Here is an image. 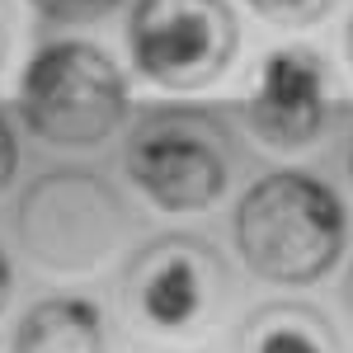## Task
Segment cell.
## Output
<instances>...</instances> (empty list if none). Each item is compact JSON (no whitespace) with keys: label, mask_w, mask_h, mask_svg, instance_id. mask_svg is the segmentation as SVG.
<instances>
[{"label":"cell","mask_w":353,"mask_h":353,"mask_svg":"<svg viewBox=\"0 0 353 353\" xmlns=\"http://www.w3.org/2000/svg\"><path fill=\"white\" fill-rule=\"evenodd\" d=\"M231 241L241 264L273 288H311L349 250V208L316 170H273L236 203Z\"/></svg>","instance_id":"1"},{"label":"cell","mask_w":353,"mask_h":353,"mask_svg":"<svg viewBox=\"0 0 353 353\" xmlns=\"http://www.w3.org/2000/svg\"><path fill=\"white\" fill-rule=\"evenodd\" d=\"M123 170L170 217L208 212L236 184V132L208 104H156L123 137Z\"/></svg>","instance_id":"2"},{"label":"cell","mask_w":353,"mask_h":353,"mask_svg":"<svg viewBox=\"0 0 353 353\" xmlns=\"http://www.w3.org/2000/svg\"><path fill=\"white\" fill-rule=\"evenodd\" d=\"M19 118L38 141L61 151H94L128 128L132 90L99 43L48 38L19 76Z\"/></svg>","instance_id":"3"},{"label":"cell","mask_w":353,"mask_h":353,"mask_svg":"<svg viewBox=\"0 0 353 353\" xmlns=\"http://www.w3.org/2000/svg\"><path fill=\"white\" fill-rule=\"evenodd\" d=\"M14 236L38 269L94 273L137 236V217L99 170L52 165L19 193Z\"/></svg>","instance_id":"4"},{"label":"cell","mask_w":353,"mask_h":353,"mask_svg":"<svg viewBox=\"0 0 353 353\" xmlns=\"http://www.w3.org/2000/svg\"><path fill=\"white\" fill-rule=\"evenodd\" d=\"M123 33L137 76L170 94L212 90L241 52L231 0H132Z\"/></svg>","instance_id":"5"},{"label":"cell","mask_w":353,"mask_h":353,"mask_svg":"<svg viewBox=\"0 0 353 353\" xmlns=\"http://www.w3.org/2000/svg\"><path fill=\"white\" fill-rule=\"evenodd\" d=\"M123 297L156 334H198L231 297V264L193 231H165L132 250L123 269Z\"/></svg>","instance_id":"6"},{"label":"cell","mask_w":353,"mask_h":353,"mask_svg":"<svg viewBox=\"0 0 353 353\" xmlns=\"http://www.w3.org/2000/svg\"><path fill=\"white\" fill-rule=\"evenodd\" d=\"M236 113L250 128V137L278 156L316 146L334 113V76H330L325 52L311 43L273 48L259 61V76L245 90Z\"/></svg>","instance_id":"7"},{"label":"cell","mask_w":353,"mask_h":353,"mask_svg":"<svg viewBox=\"0 0 353 353\" xmlns=\"http://www.w3.org/2000/svg\"><path fill=\"white\" fill-rule=\"evenodd\" d=\"M10 353H109V330L99 301L76 292L38 297L19 316Z\"/></svg>","instance_id":"8"},{"label":"cell","mask_w":353,"mask_h":353,"mask_svg":"<svg viewBox=\"0 0 353 353\" xmlns=\"http://www.w3.org/2000/svg\"><path fill=\"white\" fill-rule=\"evenodd\" d=\"M236 353H344L330 316L311 301H264L241 321Z\"/></svg>","instance_id":"9"},{"label":"cell","mask_w":353,"mask_h":353,"mask_svg":"<svg viewBox=\"0 0 353 353\" xmlns=\"http://www.w3.org/2000/svg\"><path fill=\"white\" fill-rule=\"evenodd\" d=\"M28 10L52 28H85L123 10V0H28Z\"/></svg>","instance_id":"10"},{"label":"cell","mask_w":353,"mask_h":353,"mask_svg":"<svg viewBox=\"0 0 353 353\" xmlns=\"http://www.w3.org/2000/svg\"><path fill=\"white\" fill-rule=\"evenodd\" d=\"M245 5L273 28H311L321 24L339 0H245Z\"/></svg>","instance_id":"11"},{"label":"cell","mask_w":353,"mask_h":353,"mask_svg":"<svg viewBox=\"0 0 353 353\" xmlns=\"http://www.w3.org/2000/svg\"><path fill=\"white\" fill-rule=\"evenodd\" d=\"M14 174H19V137L10 128V118L0 113V193L14 184Z\"/></svg>","instance_id":"12"},{"label":"cell","mask_w":353,"mask_h":353,"mask_svg":"<svg viewBox=\"0 0 353 353\" xmlns=\"http://www.w3.org/2000/svg\"><path fill=\"white\" fill-rule=\"evenodd\" d=\"M10 43H14V5L0 0V71H5V61H10Z\"/></svg>","instance_id":"13"},{"label":"cell","mask_w":353,"mask_h":353,"mask_svg":"<svg viewBox=\"0 0 353 353\" xmlns=\"http://www.w3.org/2000/svg\"><path fill=\"white\" fill-rule=\"evenodd\" d=\"M10 292H14V269H10V254L0 250V316L10 306Z\"/></svg>","instance_id":"14"},{"label":"cell","mask_w":353,"mask_h":353,"mask_svg":"<svg viewBox=\"0 0 353 353\" xmlns=\"http://www.w3.org/2000/svg\"><path fill=\"white\" fill-rule=\"evenodd\" d=\"M339 297H344V316H349V325H353V264H349V273H344V288H339Z\"/></svg>","instance_id":"15"},{"label":"cell","mask_w":353,"mask_h":353,"mask_svg":"<svg viewBox=\"0 0 353 353\" xmlns=\"http://www.w3.org/2000/svg\"><path fill=\"white\" fill-rule=\"evenodd\" d=\"M344 179H349V189H353V132L344 141Z\"/></svg>","instance_id":"16"},{"label":"cell","mask_w":353,"mask_h":353,"mask_svg":"<svg viewBox=\"0 0 353 353\" xmlns=\"http://www.w3.org/2000/svg\"><path fill=\"white\" fill-rule=\"evenodd\" d=\"M344 61H349V71H353V14H349V28H344Z\"/></svg>","instance_id":"17"}]
</instances>
